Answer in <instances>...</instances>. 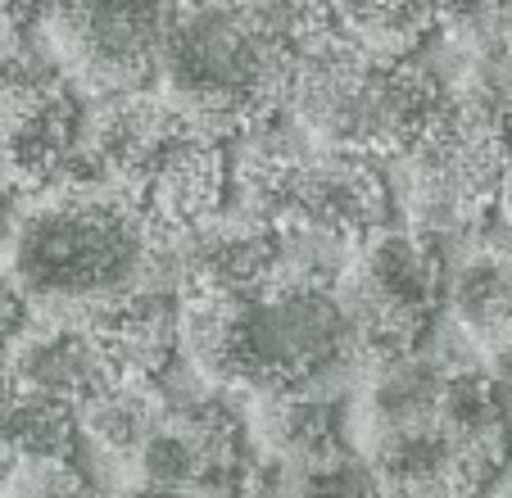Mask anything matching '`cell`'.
I'll use <instances>...</instances> for the list:
<instances>
[{"instance_id": "cell-1", "label": "cell", "mask_w": 512, "mask_h": 498, "mask_svg": "<svg viewBox=\"0 0 512 498\" xmlns=\"http://www.w3.org/2000/svg\"><path fill=\"white\" fill-rule=\"evenodd\" d=\"M177 349L209 385L250 394L336 390L363 358L345 304L331 286H272L254 299L182 295Z\"/></svg>"}, {"instance_id": "cell-2", "label": "cell", "mask_w": 512, "mask_h": 498, "mask_svg": "<svg viewBox=\"0 0 512 498\" xmlns=\"http://www.w3.org/2000/svg\"><path fill=\"white\" fill-rule=\"evenodd\" d=\"M159 231L118 186L50 191L10 231V286L28 308L87 322L105 304L150 286Z\"/></svg>"}, {"instance_id": "cell-3", "label": "cell", "mask_w": 512, "mask_h": 498, "mask_svg": "<svg viewBox=\"0 0 512 498\" xmlns=\"http://www.w3.org/2000/svg\"><path fill=\"white\" fill-rule=\"evenodd\" d=\"M445 105L449 87L426 64L372 59L336 28L290 55L281 96L304 136L363 159H404Z\"/></svg>"}, {"instance_id": "cell-4", "label": "cell", "mask_w": 512, "mask_h": 498, "mask_svg": "<svg viewBox=\"0 0 512 498\" xmlns=\"http://www.w3.org/2000/svg\"><path fill=\"white\" fill-rule=\"evenodd\" d=\"M159 77L168 105L195 132L227 145L281 109L290 55L236 10V0L182 5L159 55Z\"/></svg>"}, {"instance_id": "cell-5", "label": "cell", "mask_w": 512, "mask_h": 498, "mask_svg": "<svg viewBox=\"0 0 512 498\" xmlns=\"http://www.w3.org/2000/svg\"><path fill=\"white\" fill-rule=\"evenodd\" d=\"M499 87L503 82L476 68L463 91H449V105L431 132L404 154L408 209L417 231L435 245L440 236L476 227L499 200L503 173L512 163V132Z\"/></svg>"}, {"instance_id": "cell-6", "label": "cell", "mask_w": 512, "mask_h": 498, "mask_svg": "<svg viewBox=\"0 0 512 498\" xmlns=\"http://www.w3.org/2000/svg\"><path fill=\"white\" fill-rule=\"evenodd\" d=\"M78 100L59 64L0 41V186L50 191L78 150Z\"/></svg>"}, {"instance_id": "cell-7", "label": "cell", "mask_w": 512, "mask_h": 498, "mask_svg": "<svg viewBox=\"0 0 512 498\" xmlns=\"http://www.w3.org/2000/svg\"><path fill=\"white\" fill-rule=\"evenodd\" d=\"M177 10L182 0H55L46 23L78 82L105 100L145 91Z\"/></svg>"}, {"instance_id": "cell-8", "label": "cell", "mask_w": 512, "mask_h": 498, "mask_svg": "<svg viewBox=\"0 0 512 498\" xmlns=\"http://www.w3.org/2000/svg\"><path fill=\"white\" fill-rule=\"evenodd\" d=\"M368 471L386 498H476L508 471V462L467 444L431 408L422 422L372 435Z\"/></svg>"}, {"instance_id": "cell-9", "label": "cell", "mask_w": 512, "mask_h": 498, "mask_svg": "<svg viewBox=\"0 0 512 498\" xmlns=\"http://www.w3.org/2000/svg\"><path fill=\"white\" fill-rule=\"evenodd\" d=\"M281 222L322 231L340 245L358 249L390 222V186L372 168V159L349 150H309L295 168ZM277 222V227H281Z\"/></svg>"}, {"instance_id": "cell-10", "label": "cell", "mask_w": 512, "mask_h": 498, "mask_svg": "<svg viewBox=\"0 0 512 498\" xmlns=\"http://www.w3.org/2000/svg\"><path fill=\"white\" fill-rule=\"evenodd\" d=\"M159 236L209 227L227 209V145L186 127L132 195Z\"/></svg>"}, {"instance_id": "cell-11", "label": "cell", "mask_w": 512, "mask_h": 498, "mask_svg": "<svg viewBox=\"0 0 512 498\" xmlns=\"http://www.w3.org/2000/svg\"><path fill=\"white\" fill-rule=\"evenodd\" d=\"M0 376L19 385V390L46 394V399H59L68 408H82L105 385H114V372H109L87 322H59V317L37 322V313L23 326V336L14 340V349L5 354Z\"/></svg>"}, {"instance_id": "cell-12", "label": "cell", "mask_w": 512, "mask_h": 498, "mask_svg": "<svg viewBox=\"0 0 512 498\" xmlns=\"http://www.w3.org/2000/svg\"><path fill=\"white\" fill-rule=\"evenodd\" d=\"M177 304H182L177 290L141 286L87 317L114 381L155 385L182 358V349H177Z\"/></svg>"}, {"instance_id": "cell-13", "label": "cell", "mask_w": 512, "mask_h": 498, "mask_svg": "<svg viewBox=\"0 0 512 498\" xmlns=\"http://www.w3.org/2000/svg\"><path fill=\"white\" fill-rule=\"evenodd\" d=\"M254 435L268 462H318L345 453V403L336 390L254 394Z\"/></svg>"}, {"instance_id": "cell-14", "label": "cell", "mask_w": 512, "mask_h": 498, "mask_svg": "<svg viewBox=\"0 0 512 498\" xmlns=\"http://www.w3.org/2000/svg\"><path fill=\"white\" fill-rule=\"evenodd\" d=\"M445 308L472 340L499 349L512 340V249H476L445 277Z\"/></svg>"}, {"instance_id": "cell-15", "label": "cell", "mask_w": 512, "mask_h": 498, "mask_svg": "<svg viewBox=\"0 0 512 498\" xmlns=\"http://www.w3.org/2000/svg\"><path fill=\"white\" fill-rule=\"evenodd\" d=\"M336 32L372 59H413L440 28V0H331Z\"/></svg>"}, {"instance_id": "cell-16", "label": "cell", "mask_w": 512, "mask_h": 498, "mask_svg": "<svg viewBox=\"0 0 512 498\" xmlns=\"http://www.w3.org/2000/svg\"><path fill=\"white\" fill-rule=\"evenodd\" d=\"M454 363L445 358H431L426 349H413V354H395L372 363L368 376V394H363V417H368V435L377 431H395V426L422 422L426 412L440 399V385H445V372Z\"/></svg>"}, {"instance_id": "cell-17", "label": "cell", "mask_w": 512, "mask_h": 498, "mask_svg": "<svg viewBox=\"0 0 512 498\" xmlns=\"http://www.w3.org/2000/svg\"><path fill=\"white\" fill-rule=\"evenodd\" d=\"M78 440V408L46 399V394L19 390V385L0 376V462L73 458Z\"/></svg>"}, {"instance_id": "cell-18", "label": "cell", "mask_w": 512, "mask_h": 498, "mask_svg": "<svg viewBox=\"0 0 512 498\" xmlns=\"http://www.w3.org/2000/svg\"><path fill=\"white\" fill-rule=\"evenodd\" d=\"M164 412L150 385H132V381H114L87 399L78 408V431L96 444L105 458H136L150 435L159 431Z\"/></svg>"}, {"instance_id": "cell-19", "label": "cell", "mask_w": 512, "mask_h": 498, "mask_svg": "<svg viewBox=\"0 0 512 498\" xmlns=\"http://www.w3.org/2000/svg\"><path fill=\"white\" fill-rule=\"evenodd\" d=\"M440 32L476 64H512V0H440Z\"/></svg>"}, {"instance_id": "cell-20", "label": "cell", "mask_w": 512, "mask_h": 498, "mask_svg": "<svg viewBox=\"0 0 512 498\" xmlns=\"http://www.w3.org/2000/svg\"><path fill=\"white\" fill-rule=\"evenodd\" d=\"M236 10L286 55H295L300 46L336 28L331 0H236Z\"/></svg>"}, {"instance_id": "cell-21", "label": "cell", "mask_w": 512, "mask_h": 498, "mask_svg": "<svg viewBox=\"0 0 512 498\" xmlns=\"http://www.w3.org/2000/svg\"><path fill=\"white\" fill-rule=\"evenodd\" d=\"M0 498H96V485L73 458H19L0 467Z\"/></svg>"}, {"instance_id": "cell-22", "label": "cell", "mask_w": 512, "mask_h": 498, "mask_svg": "<svg viewBox=\"0 0 512 498\" xmlns=\"http://www.w3.org/2000/svg\"><path fill=\"white\" fill-rule=\"evenodd\" d=\"M55 0H0V41H23L50 19Z\"/></svg>"}, {"instance_id": "cell-23", "label": "cell", "mask_w": 512, "mask_h": 498, "mask_svg": "<svg viewBox=\"0 0 512 498\" xmlns=\"http://www.w3.org/2000/svg\"><path fill=\"white\" fill-rule=\"evenodd\" d=\"M28 322H32V308L23 304V295L10 281H0V363H5V354L14 349V340L23 336Z\"/></svg>"}, {"instance_id": "cell-24", "label": "cell", "mask_w": 512, "mask_h": 498, "mask_svg": "<svg viewBox=\"0 0 512 498\" xmlns=\"http://www.w3.org/2000/svg\"><path fill=\"white\" fill-rule=\"evenodd\" d=\"M490 376L499 381V390H512V340L490 349Z\"/></svg>"}, {"instance_id": "cell-25", "label": "cell", "mask_w": 512, "mask_h": 498, "mask_svg": "<svg viewBox=\"0 0 512 498\" xmlns=\"http://www.w3.org/2000/svg\"><path fill=\"white\" fill-rule=\"evenodd\" d=\"M499 96H503V118H508V132H512V68H508V77H503Z\"/></svg>"}, {"instance_id": "cell-26", "label": "cell", "mask_w": 512, "mask_h": 498, "mask_svg": "<svg viewBox=\"0 0 512 498\" xmlns=\"http://www.w3.org/2000/svg\"><path fill=\"white\" fill-rule=\"evenodd\" d=\"M0 231H5V186H0Z\"/></svg>"}, {"instance_id": "cell-27", "label": "cell", "mask_w": 512, "mask_h": 498, "mask_svg": "<svg viewBox=\"0 0 512 498\" xmlns=\"http://www.w3.org/2000/svg\"><path fill=\"white\" fill-rule=\"evenodd\" d=\"M0 467H5V462H0Z\"/></svg>"}, {"instance_id": "cell-28", "label": "cell", "mask_w": 512, "mask_h": 498, "mask_svg": "<svg viewBox=\"0 0 512 498\" xmlns=\"http://www.w3.org/2000/svg\"><path fill=\"white\" fill-rule=\"evenodd\" d=\"M508 498H512V494H508Z\"/></svg>"}]
</instances>
